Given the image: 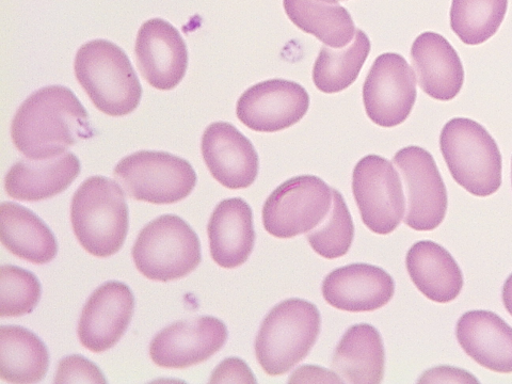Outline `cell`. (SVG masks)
<instances>
[{"mask_svg":"<svg viewBox=\"0 0 512 384\" xmlns=\"http://www.w3.org/2000/svg\"><path fill=\"white\" fill-rule=\"evenodd\" d=\"M41 284L32 272L4 265L0 268V316L20 317L31 313L41 298Z\"/></svg>","mask_w":512,"mask_h":384,"instance_id":"obj_30","label":"cell"},{"mask_svg":"<svg viewBox=\"0 0 512 384\" xmlns=\"http://www.w3.org/2000/svg\"><path fill=\"white\" fill-rule=\"evenodd\" d=\"M294 382H343L338 374L318 366H301L292 375L290 383Z\"/></svg>","mask_w":512,"mask_h":384,"instance_id":"obj_34","label":"cell"},{"mask_svg":"<svg viewBox=\"0 0 512 384\" xmlns=\"http://www.w3.org/2000/svg\"><path fill=\"white\" fill-rule=\"evenodd\" d=\"M342 2H346V0H342Z\"/></svg>","mask_w":512,"mask_h":384,"instance_id":"obj_37","label":"cell"},{"mask_svg":"<svg viewBox=\"0 0 512 384\" xmlns=\"http://www.w3.org/2000/svg\"><path fill=\"white\" fill-rule=\"evenodd\" d=\"M395 282L383 269L351 264L333 270L323 283V296L331 307L352 313L372 312L387 306Z\"/></svg>","mask_w":512,"mask_h":384,"instance_id":"obj_17","label":"cell"},{"mask_svg":"<svg viewBox=\"0 0 512 384\" xmlns=\"http://www.w3.org/2000/svg\"><path fill=\"white\" fill-rule=\"evenodd\" d=\"M288 19L331 48H344L356 36V25L339 0H283Z\"/></svg>","mask_w":512,"mask_h":384,"instance_id":"obj_25","label":"cell"},{"mask_svg":"<svg viewBox=\"0 0 512 384\" xmlns=\"http://www.w3.org/2000/svg\"><path fill=\"white\" fill-rule=\"evenodd\" d=\"M98 366L83 356H70L60 361L55 383H106Z\"/></svg>","mask_w":512,"mask_h":384,"instance_id":"obj_31","label":"cell"},{"mask_svg":"<svg viewBox=\"0 0 512 384\" xmlns=\"http://www.w3.org/2000/svg\"><path fill=\"white\" fill-rule=\"evenodd\" d=\"M211 255L214 262L226 269L244 265L255 243L253 212L243 199L220 202L207 226Z\"/></svg>","mask_w":512,"mask_h":384,"instance_id":"obj_20","label":"cell"},{"mask_svg":"<svg viewBox=\"0 0 512 384\" xmlns=\"http://www.w3.org/2000/svg\"><path fill=\"white\" fill-rule=\"evenodd\" d=\"M0 240L13 255L36 265L52 262L58 252L50 228L34 212L11 202L0 205Z\"/></svg>","mask_w":512,"mask_h":384,"instance_id":"obj_23","label":"cell"},{"mask_svg":"<svg viewBox=\"0 0 512 384\" xmlns=\"http://www.w3.org/2000/svg\"><path fill=\"white\" fill-rule=\"evenodd\" d=\"M50 355L35 333L19 326L0 328V379L14 384L40 382Z\"/></svg>","mask_w":512,"mask_h":384,"instance_id":"obj_26","label":"cell"},{"mask_svg":"<svg viewBox=\"0 0 512 384\" xmlns=\"http://www.w3.org/2000/svg\"><path fill=\"white\" fill-rule=\"evenodd\" d=\"M406 265L412 282L427 299L448 303L460 295L462 271L452 254L439 244L430 240L414 244Z\"/></svg>","mask_w":512,"mask_h":384,"instance_id":"obj_22","label":"cell"},{"mask_svg":"<svg viewBox=\"0 0 512 384\" xmlns=\"http://www.w3.org/2000/svg\"><path fill=\"white\" fill-rule=\"evenodd\" d=\"M227 340V326L218 318L201 316L180 320L155 336L150 356L159 367L184 370L213 357Z\"/></svg>","mask_w":512,"mask_h":384,"instance_id":"obj_13","label":"cell"},{"mask_svg":"<svg viewBox=\"0 0 512 384\" xmlns=\"http://www.w3.org/2000/svg\"><path fill=\"white\" fill-rule=\"evenodd\" d=\"M92 135L88 112L68 88L51 86L31 94L11 125L14 146L34 160L60 156Z\"/></svg>","mask_w":512,"mask_h":384,"instance_id":"obj_1","label":"cell"},{"mask_svg":"<svg viewBox=\"0 0 512 384\" xmlns=\"http://www.w3.org/2000/svg\"><path fill=\"white\" fill-rule=\"evenodd\" d=\"M333 188L314 175H300L272 191L263 207L265 230L274 237L290 239L309 233L331 211Z\"/></svg>","mask_w":512,"mask_h":384,"instance_id":"obj_8","label":"cell"},{"mask_svg":"<svg viewBox=\"0 0 512 384\" xmlns=\"http://www.w3.org/2000/svg\"><path fill=\"white\" fill-rule=\"evenodd\" d=\"M508 0H453L450 18L455 35L466 45H480L499 31Z\"/></svg>","mask_w":512,"mask_h":384,"instance_id":"obj_28","label":"cell"},{"mask_svg":"<svg viewBox=\"0 0 512 384\" xmlns=\"http://www.w3.org/2000/svg\"><path fill=\"white\" fill-rule=\"evenodd\" d=\"M114 175L128 197L155 205L186 199L198 180L187 160L153 151H141L123 158Z\"/></svg>","mask_w":512,"mask_h":384,"instance_id":"obj_7","label":"cell"},{"mask_svg":"<svg viewBox=\"0 0 512 384\" xmlns=\"http://www.w3.org/2000/svg\"><path fill=\"white\" fill-rule=\"evenodd\" d=\"M411 61L421 89L431 99L450 102L464 84V69L453 45L436 32H423L412 44Z\"/></svg>","mask_w":512,"mask_h":384,"instance_id":"obj_18","label":"cell"},{"mask_svg":"<svg viewBox=\"0 0 512 384\" xmlns=\"http://www.w3.org/2000/svg\"><path fill=\"white\" fill-rule=\"evenodd\" d=\"M135 54L142 77L157 90H172L185 77L186 43L179 30L162 19H153L141 26Z\"/></svg>","mask_w":512,"mask_h":384,"instance_id":"obj_15","label":"cell"},{"mask_svg":"<svg viewBox=\"0 0 512 384\" xmlns=\"http://www.w3.org/2000/svg\"><path fill=\"white\" fill-rule=\"evenodd\" d=\"M79 173V159L73 153L42 160L25 158L7 173L5 190L12 199L38 202L67 190Z\"/></svg>","mask_w":512,"mask_h":384,"instance_id":"obj_21","label":"cell"},{"mask_svg":"<svg viewBox=\"0 0 512 384\" xmlns=\"http://www.w3.org/2000/svg\"><path fill=\"white\" fill-rule=\"evenodd\" d=\"M76 79L96 108L110 117L132 114L140 104L142 87L130 59L118 45L94 40L79 48Z\"/></svg>","mask_w":512,"mask_h":384,"instance_id":"obj_3","label":"cell"},{"mask_svg":"<svg viewBox=\"0 0 512 384\" xmlns=\"http://www.w3.org/2000/svg\"><path fill=\"white\" fill-rule=\"evenodd\" d=\"M352 192L365 226L379 235L393 233L406 214L402 180L393 164L378 155L363 157L352 173Z\"/></svg>","mask_w":512,"mask_h":384,"instance_id":"obj_9","label":"cell"},{"mask_svg":"<svg viewBox=\"0 0 512 384\" xmlns=\"http://www.w3.org/2000/svg\"><path fill=\"white\" fill-rule=\"evenodd\" d=\"M128 207L122 187L104 176H92L79 186L71 204V222L80 246L106 259L123 247Z\"/></svg>","mask_w":512,"mask_h":384,"instance_id":"obj_2","label":"cell"},{"mask_svg":"<svg viewBox=\"0 0 512 384\" xmlns=\"http://www.w3.org/2000/svg\"><path fill=\"white\" fill-rule=\"evenodd\" d=\"M393 163L402 173L407 192L405 223L414 231L436 230L444 221L447 190L434 156L423 148L399 150Z\"/></svg>","mask_w":512,"mask_h":384,"instance_id":"obj_10","label":"cell"},{"mask_svg":"<svg viewBox=\"0 0 512 384\" xmlns=\"http://www.w3.org/2000/svg\"><path fill=\"white\" fill-rule=\"evenodd\" d=\"M502 298L506 310L512 316V274L508 277L504 284Z\"/></svg>","mask_w":512,"mask_h":384,"instance_id":"obj_35","label":"cell"},{"mask_svg":"<svg viewBox=\"0 0 512 384\" xmlns=\"http://www.w3.org/2000/svg\"><path fill=\"white\" fill-rule=\"evenodd\" d=\"M355 226L347 204L338 190L333 189V204L326 219L308 233L312 249L328 260L342 258L354 242Z\"/></svg>","mask_w":512,"mask_h":384,"instance_id":"obj_29","label":"cell"},{"mask_svg":"<svg viewBox=\"0 0 512 384\" xmlns=\"http://www.w3.org/2000/svg\"><path fill=\"white\" fill-rule=\"evenodd\" d=\"M457 340L466 354L487 370L512 373V328L490 311L463 314L456 327Z\"/></svg>","mask_w":512,"mask_h":384,"instance_id":"obj_19","label":"cell"},{"mask_svg":"<svg viewBox=\"0 0 512 384\" xmlns=\"http://www.w3.org/2000/svg\"><path fill=\"white\" fill-rule=\"evenodd\" d=\"M211 383H256V379L245 361L228 358L213 372Z\"/></svg>","mask_w":512,"mask_h":384,"instance_id":"obj_32","label":"cell"},{"mask_svg":"<svg viewBox=\"0 0 512 384\" xmlns=\"http://www.w3.org/2000/svg\"><path fill=\"white\" fill-rule=\"evenodd\" d=\"M132 255L140 274L159 282L188 276L202 260L197 233L175 215L160 216L143 228Z\"/></svg>","mask_w":512,"mask_h":384,"instance_id":"obj_6","label":"cell"},{"mask_svg":"<svg viewBox=\"0 0 512 384\" xmlns=\"http://www.w3.org/2000/svg\"><path fill=\"white\" fill-rule=\"evenodd\" d=\"M386 351L379 331L367 324L350 327L336 347L332 368L343 382L378 384L383 380Z\"/></svg>","mask_w":512,"mask_h":384,"instance_id":"obj_24","label":"cell"},{"mask_svg":"<svg viewBox=\"0 0 512 384\" xmlns=\"http://www.w3.org/2000/svg\"><path fill=\"white\" fill-rule=\"evenodd\" d=\"M370 52V38L361 29L344 48L323 46L313 68L314 85L327 94L346 90L356 82Z\"/></svg>","mask_w":512,"mask_h":384,"instance_id":"obj_27","label":"cell"},{"mask_svg":"<svg viewBox=\"0 0 512 384\" xmlns=\"http://www.w3.org/2000/svg\"><path fill=\"white\" fill-rule=\"evenodd\" d=\"M322 326L315 304L287 299L265 317L255 340V356L269 376H282L308 357Z\"/></svg>","mask_w":512,"mask_h":384,"instance_id":"obj_5","label":"cell"},{"mask_svg":"<svg viewBox=\"0 0 512 384\" xmlns=\"http://www.w3.org/2000/svg\"><path fill=\"white\" fill-rule=\"evenodd\" d=\"M511 182H512V160H511Z\"/></svg>","mask_w":512,"mask_h":384,"instance_id":"obj_36","label":"cell"},{"mask_svg":"<svg viewBox=\"0 0 512 384\" xmlns=\"http://www.w3.org/2000/svg\"><path fill=\"white\" fill-rule=\"evenodd\" d=\"M135 297L131 288L110 281L94 291L80 315L78 339L88 350L101 354L116 346L132 322Z\"/></svg>","mask_w":512,"mask_h":384,"instance_id":"obj_14","label":"cell"},{"mask_svg":"<svg viewBox=\"0 0 512 384\" xmlns=\"http://www.w3.org/2000/svg\"><path fill=\"white\" fill-rule=\"evenodd\" d=\"M416 96L415 73L402 55L386 53L376 58L363 85V103L372 122L384 128L403 124Z\"/></svg>","mask_w":512,"mask_h":384,"instance_id":"obj_11","label":"cell"},{"mask_svg":"<svg viewBox=\"0 0 512 384\" xmlns=\"http://www.w3.org/2000/svg\"><path fill=\"white\" fill-rule=\"evenodd\" d=\"M201 150L208 171L223 187L246 189L258 178L259 155L251 141L231 123L207 126Z\"/></svg>","mask_w":512,"mask_h":384,"instance_id":"obj_16","label":"cell"},{"mask_svg":"<svg viewBox=\"0 0 512 384\" xmlns=\"http://www.w3.org/2000/svg\"><path fill=\"white\" fill-rule=\"evenodd\" d=\"M440 149L454 181L471 195L486 198L501 188L502 154L483 125L468 118L448 121Z\"/></svg>","mask_w":512,"mask_h":384,"instance_id":"obj_4","label":"cell"},{"mask_svg":"<svg viewBox=\"0 0 512 384\" xmlns=\"http://www.w3.org/2000/svg\"><path fill=\"white\" fill-rule=\"evenodd\" d=\"M419 382H478L466 371L450 366H440L427 371Z\"/></svg>","mask_w":512,"mask_h":384,"instance_id":"obj_33","label":"cell"},{"mask_svg":"<svg viewBox=\"0 0 512 384\" xmlns=\"http://www.w3.org/2000/svg\"><path fill=\"white\" fill-rule=\"evenodd\" d=\"M309 107V93L301 85L291 80L270 79L240 96L236 115L254 132L277 133L300 122Z\"/></svg>","mask_w":512,"mask_h":384,"instance_id":"obj_12","label":"cell"}]
</instances>
